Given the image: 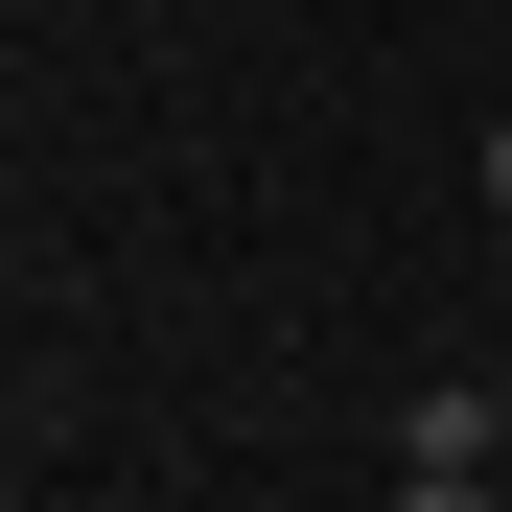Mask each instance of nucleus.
Returning a JSON list of instances; mask_svg holds the SVG:
<instances>
[{"instance_id": "nucleus-1", "label": "nucleus", "mask_w": 512, "mask_h": 512, "mask_svg": "<svg viewBox=\"0 0 512 512\" xmlns=\"http://www.w3.org/2000/svg\"><path fill=\"white\" fill-rule=\"evenodd\" d=\"M396 466H466V489H512V373H419Z\"/></svg>"}, {"instance_id": "nucleus-2", "label": "nucleus", "mask_w": 512, "mask_h": 512, "mask_svg": "<svg viewBox=\"0 0 512 512\" xmlns=\"http://www.w3.org/2000/svg\"><path fill=\"white\" fill-rule=\"evenodd\" d=\"M396 512H512V489H466V466H396Z\"/></svg>"}, {"instance_id": "nucleus-3", "label": "nucleus", "mask_w": 512, "mask_h": 512, "mask_svg": "<svg viewBox=\"0 0 512 512\" xmlns=\"http://www.w3.org/2000/svg\"><path fill=\"white\" fill-rule=\"evenodd\" d=\"M466 163H489V210H512V117H489V140H466Z\"/></svg>"}]
</instances>
